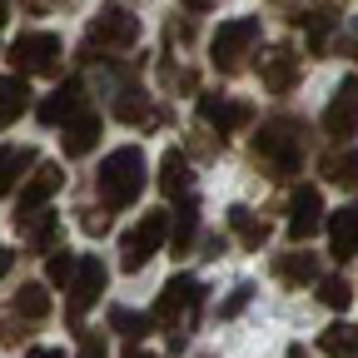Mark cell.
I'll use <instances>...</instances> for the list:
<instances>
[{
    "mask_svg": "<svg viewBox=\"0 0 358 358\" xmlns=\"http://www.w3.org/2000/svg\"><path fill=\"white\" fill-rule=\"evenodd\" d=\"M145 174H150V164H145V150H140V145L110 150V155L100 159V174H95L100 204H105V209L134 204V199H140V189H145Z\"/></svg>",
    "mask_w": 358,
    "mask_h": 358,
    "instance_id": "6da1fadb",
    "label": "cell"
},
{
    "mask_svg": "<svg viewBox=\"0 0 358 358\" xmlns=\"http://www.w3.org/2000/svg\"><path fill=\"white\" fill-rule=\"evenodd\" d=\"M199 303H204V289H199L189 274H174V279L159 289L150 319L169 329V348H174V353L185 348V329H189V319H194V308H199Z\"/></svg>",
    "mask_w": 358,
    "mask_h": 358,
    "instance_id": "7a4b0ae2",
    "label": "cell"
},
{
    "mask_svg": "<svg viewBox=\"0 0 358 358\" xmlns=\"http://www.w3.org/2000/svg\"><path fill=\"white\" fill-rule=\"evenodd\" d=\"M254 155L274 169V179L299 174V164H303V124H299V120H274V124H264V129L254 134Z\"/></svg>",
    "mask_w": 358,
    "mask_h": 358,
    "instance_id": "3957f363",
    "label": "cell"
},
{
    "mask_svg": "<svg viewBox=\"0 0 358 358\" xmlns=\"http://www.w3.org/2000/svg\"><path fill=\"white\" fill-rule=\"evenodd\" d=\"M60 55H65L60 35H50V30H25L10 40V65L20 80L25 75H60Z\"/></svg>",
    "mask_w": 358,
    "mask_h": 358,
    "instance_id": "277c9868",
    "label": "cell"
},
{
    "mask_svg": "<svg viewBox=\"0 0 358 358\" xmlns=\"http://www.w3.org/2000/svg\"><path fill=\"white\" fill-rule=\"evenodd\" d=\"M259 40V15H239V20H224L209 40V60L219 75H234L249 55V45Z\"/></svg>",
    "mask_w": 358,
    "mask_h": 358,
    "instance_id": "5b68a950",
    "label": "cell"
},
{
    "mask_svg": "<svg viewBox=\"0 0 358 358\" xmlns=\"http://www.w3.org/2000/svg\"><path fill=\"white\" fill-rule=\"evenodd\" d=\"M164 239H169V214H145V219H140V224H134V229L120 239V268H124V274L145 268Z\"/></svg>",
    "mask_w": 358,
    "mask_h": 358,
    "instance_id": "8992f818",
    "label": "cell"
},
{
    "mask_svg": "<svg viewBox=\"0 0 358 358\" xmlns=\"http://www.w3.org/2000/svg\"><path fill=\"white\" fill-rule=\"evenodd\" d=\"M134 40H140V20L129 10H100V20H90V60L100 55H124L134 50Z\"/></svg>",
    "mask_w": 358,
    "mask_h": 358,
    "instance_id": "52a82bcc",
    "label": "cell"
},
{
    "mask_svg": "<svg viewBox=\"0 0 358 358\" xmlns=\"http://www.w3.org/2000/svg\"><path fill=\"white\" fill-rule=\"evenodd\" d=\"M100 294H105V264L95 254H80V268H75V279H70V324H80L85 308L100 303Z\"/></svg>",
    "mask_w": 358,
    "mask_h": 358,
    "instance_id": "ba28073f",
    "label": "cell"
},
{
    "mask_svg": "<svg viewBox=\"0 0 358 358\" xmlns=\"http://www.w3.org/2000/svg\"><path fill=\"white\" fill-rule=\"evenodd\" d=\"M353 129H358V75H348L334 90V100L324 110V134L329 140H353Z\"/></svg>",
    "mask_w": 358,
    "mask_h": 358,
    "instance_id": "9c48e42d",
    "label": "cell"
},
{
    "mask_svg": "<svg viewBox=\"0 0 358 358\" xmlns=\"http://www.w3.org/2000/svg\"><path fill=\"white\" fill-rule=\"evenodd\" d=\"M65 185V174H60V164H40L25 185H20V204H15V224L20 219H30V214H40L45 209V199H50L55 189Z\"/></svg>",
    "mask_w": 358,
    "mask_h": 358,
    "instance_id": "30bf717a",
    "label": "cell"
},
{
    "mask_svg": "<svg viewBox=\"0 0 358 358\" xmlns=\"http://www.w3.org/2000/svg\"><path fill=\"white\" fill-rule=\"evenodd\" d=\"M319 229H324V194L313 185H299V194L289 204V234L294 239H313Z\"/></svg>",
    "mask_w": 358,
    "mask_h": 358,
    "instance_id": "8fae6325",
    "label": "cell"
},
{
    "mask_svg": "<svg viewBox=\"0 0 358 358\" xmlns=\"http://www.w3.org/2000/svg\"><path fill=\"white\" fill-rule=\"evenodd\" d=\"M199 115H204V124L219 129V140H224V134H234V129H244L254 120V110L244 100H224V95H199Z\"/></svg>",
    "mask_w": 358,
    "mask_h": 358,
    "instance_id": "7c38bea8",
    "label": "cell"
},
{
    "mask_svg": "<svg viewBox=\"0 0 358 358\" xmlns=\"http://www.w3.org/2000/svg\"><path fill=\"white\" fill-rule=\"evenodd\" d=\"M259 80H264V90L268 95H289V90L299 85V55L294 50H268L264 60H259Z\"/></svg>",
    "mask_w": 358,
    "mask_h": 358,
    "instance_id": "4fadbf2b",
    "label": "cell"
},
{
    "mask_svg": "<svg viewBox=\"0 0 358 358\" xmlns=\"http://www.w3.org/2000/svg\"><path fill=\"white\" fill-rule=\"evenodd\" d=\"M329 249L338 264L358 259V204H343L338 214H329Z\"/></svg>",
    "mask_w": 358,
    "mask_h": 358,
    "instance_id": "5bb4252c",
    "label": "cell"
},
{
    "mask_svg": "<svg viewBox=\"0 0 358 358\" xmlns=\"http://www.w3.org/2000/svg\"><path fill=\"white\" fill-rule=\"evenodd\" d=\"M80 110H85V85H80V80H65L55 95L40 105V120H45V124H75Z\"/></svg>",
    "mask_w": 358,
    "mask_h": 358,
    "instance_id": "9a60e30c",
    "label": "cell"
},
{
    "mask_svg": "<svg viewBox=\"0 0 358 358\" xmlns=\"http://www.w3.org/2000/svg\"><path fill=\"white\" fill-rule=\"evenodd\" d=\"M15 229H25L30 249H40V254H55V239H60V214H50V209H40V214L20 219Z\"/></svg>",
    "mask_w": 358,
    "mask_h": 358,
    "instance_id": "2e32d148",
    "label": "cell"
},
{
    "mask_svg": "<svg viewBox=\"0 0 358 358\" xmlns=\"http://www.w3.org/2000/svg\"><path fill=\"white\" fill-rule=\"evenodd\" d=\"M194 234H199V204L185 199V204H179V214H174V224H169V249H174V259L194 249Z\"/></svg>",
    "mask_w": 358,
    "mask_h": 358,
    "instance_id": "e0dca14e",
    "label": "cell"
},
{
    "mask_svg": "<svg viewBox=\"0 0 358 358\" xmlns=\"http://www.w3.org/2000/svg\"><path fill=\"white\" fill-rule=\"evenodd\" d=\"M95 145H100V115H90V110H85L75 124H65V155L80 159V155H90Z\"/></svg>",
    "mask_w": 358,
    "mask_h": 358,
    "instance_id": "ac0fdd59",
    "label": "cell"
},
{
    "mask_svg": "<svg viewBox=\"0 0 358 358\" xmlns=\"http://www.w3.org/2000/svg\"><path fill=\"white\" fill-rule=\"evenodd\" d=\"M25 105H30L25 80H20V75H0V129L15 124V120L25 115Z\"/></svg>",
    "mask_w": 358,
    "mask_h": 358,
    "instance_id": "d6986e66",
    "label": "cell"
},
{
    "mask_svg": "<svg viewBox=\"0 0 358 358\" xmlns=\"http://www.w3.org/2000/svg\"><path fill=\"white\" fill-rule=\"evenodd\" d=\"M189 159L185 155H179V150H164V159H159V189L169 194V199H179V194H185L189 189Z\"/></svg>",
    "mask_w": 358,
    "mask_h": 358,
    "instance_id": "ffe728a7",
    "label": "cell"
},
{
    "mask_svg": "<svg viewBox=\"0 0 358 358\" xmlns=\"http://www.w3.org/2000/svg\"><path fill=\"white\" fill-rule=\"evenodd\" d=\"M274 268H279V279H284V284H313V279H319V259L303 254V249H299V254H279Z\"/></svg>",
    "mask_w": 358,
    "mask_h": 358,
    "instance_id": "44dd1931",
    "label": "cell"
},
{
    "mask_svg": "<svg viewBox=\"0 0 358 358\" xmlns=\"http://www.w3.org/2000/svg\"><path fill=\"white\" fill-rule=\"evenodd\" d=\"M229 224H234V234L244 239V249H259V244L268 239V224H264L254 209H244V204H234V209H229Z\"/></svg>",
    "mask_w": 358,
    "mask_h": 358,
    "instance_id": "7402d4cb",
    "label": "cell"
},
{
    "mask_svg": "<svg viewBox=\"0 0 358 358\" xmlns=\"http://www.w3.org/2000/svg\"><path fill=\"white\" fill-rule=\"evenodd\" d=\"M319 348L329 358H358V329L353 324H334V329L319 334Z\"/></svg>",
    "mask_w": 358,
    "mask_h": 358,
    "instance_id": "603a6c76",
    "label": "cell"
},
{
    "mask_svg": "<svg viewBox=\"0 0 358 358\" xmlns=\"http://www.w3.org/2000/svg\"><path fill=\"white\" fill-rule=\"evenodd\" d=\"M30 164H35V155H30V150H15V145L0 150V199L10 194V185L20 179V169H30Z\"/></svg>",
    "mask_w": 358,
    "mask_h": 358,
    "instance_id": "cb8c5ba5",
    "label": "cell"
},
{
    "mask_svg": "<svg viewBox=\"0 0 358 358\" xmlns=\"http://www.w3.org/2000/svg\"><path fill=\"white\" fill-rule=\"evenodd\" d=\"M10 308L20 313V319H45V313H50V294H45L40 284H20V294L10 299Z\"/></svg>",
    "mask_w": 358,
    "mask_h": 358,
    "instance_id": "d4e9b609",
    "label": "cell"
},
{
    "mask_svg": "<svg viewBox=\"0 0 358 358\" xmlns=\"http://www.w3.org/2000/svg\"><path fill=\"white\" fill-rule=\"evenodd\" d=\"M150 313H134V308H110V329L120 334V338H145L150 334Z\"/></svg>",
    "mask_w": 358,
    "mask_h": 358,
    "instance_id": "484cf974",
    "label": "cell"
},
{
    "mask_svg": "<svg viewBox=\"0 0 358 358\" xmlns=\"http://www.w3.org/2000/svg\"><path fill=\"white\" fill-rule=\"evenodd\" d=\"M115 115L124 124H145L150 120V95H145V90H124V95L115 100Z\"/></svg>",
    "mask_w": 358,
    "mask_h": 358,
    "instance_id": "4316f807",
    "label": "cell"
},
{
    "mask_svg": "<svg viewBox=\"0 0 358 358\" xmlns=\"http://www.w3.org/2000/svg\"><path fill=\"white\" fill-rule=\"evenodd\" d=\"M324 174L334 179V185H343V189H358V145L343 159H324Z\"/></svg>",
    "mask_w": 358,
    "mask_h": 358,
    "instance_id": "83f0119b",
    "label": "cell"
},
{
    "mask_svg": "<svg viewBox=\"0 0 358 358\" xmlns=\"http://www.w3.org/2000/svg\"><path fill=\"white\" fill-rule=\"evenodd\" d=\"M75 268H80V254H65V249H55L50 259H45V279L65 289V284L75 279Z\"/></svg>",
    "mask_w": 358,
    "mask_h": 358,
    "instance_id": "f1b7e54d",
    "label": "cell"
},
{
    "mask_svg": "<svg viewBox=\"0 0 358 358\" xmlns=\"http://www.w3.org/2000/svg\"><path fill=\"white\" fill-rule=\"evenodd\" d=\"M319 299H324L329 308H338V313H343V308L353 303V289H348L343 279H319Z\"/></svg>",
    "mask_w": 358,
    "mask_h": 358,
    "instance_id": "f546056e",
    "label": "cell"
},
{
    "mask_svg": "<svg viewBox=\"0 0 358 358\" xmlns=\"http://www.w3.org/2000/svg\"><path fill=\"white\" fill-rule=\"evenodd\" d=\"M249 299H254V284H234V289H229V299L219 303V319H234V313H244V308H249Z\"/></svg>",
    "mask_w": 358,
    "mask_h": 358,
    "instance_id": "4dcf8cb0",
    "label": "cell"
},
{
    "mask_svg": "<svg viewBox=\"0 0 358 358\" xmlns=\"http://www.w3.org/2000/svg\"><path fill=\"white\" fill-rule=\"evenodd\" d=\"M159 80H164V90H194L199 80H194V70H185V65H159Z\"/></svg>",
    "mask_w": 358,
    "mask_h": 358,
    "instance_id": "1f68e13d",
    "label": "cell"
},
{
    "mask_svg": "<svg viewBox=\"0 0 358 358\" xmlns=\"http://www.w3.org/2000/svg\"><path fill=\"white\" fill-rule=\"evenodd\" d=\"M80 214H85V219H80L85 234H105V229H110V214H100V209H80Z\"/></svg>",
    "mask_w": 358,
    "mask_h": 358,
    "instance_id": "d6a6232c",
    "label": "cell"
},
{
    "mask_svg": "<svg viewBox=\"0 0 358 358\" xmlns=\"http://www.w3.org/2000/svg\"><path fill=\"white\" fill-rule=\"evenodd\" d=\"M75 358H105V338H100V334H85V343H80Z\"/></svg>",
    "mask_w": 358,
    "mask_h": 358,
    "instance_id": "836d02e7",
    "label": "cell"
},
{
    "mask_svg": "<svg viewBox=\"0 0 358 358\" xmlns=\"http://www.w3.org/2000/svg\"><path fill=\"white\" fill-rule=\"evenodd\" d=\"M25 358H60V348H30Z\"/></svg>",
    "mask_w": 358,
    "mask_h": 358,
    "instance_id": "e575fe53",
    "label": "cell"
},
{
    "mask_svg": "<svg viewBox=\"0 0 358 358\" xmlns=\"http://www.w3.org/2000/svg\"><path fill=\"white\" fill-rule=\"evenodd\" d=\"M10 264H15V254H10V249H0V279H6V268H10Z\"/></svg>",
    "mask_w": 358,
    "mask_h": 358,
    "instance_id": "d590c367",
    "label": "cell"
},
{
    "mask_svg": "<svg viewBox=\"0 0 358 358\" xmlns=\"http://www.w3.org/2000/svg\"><path fill=\"white\" fill-rule=\"evenodd\" d=\"M124 358H159V353H150V348H129Z\"/></svg>",
    "mask_w": 358,
    "mask_h": 358,
    "instance_id": "8d00e7d4",
    "label": "cell"
},
{
    "mask_svg": "<svg viewBox=\"0 0 358 358\" xmlns=\"http://www.w3.org/2000/svg\"><path fill=\"white\" fill-rule=\"evenodd\" d=\"M289 358H308V353H303V348H299V343H294V348H289Z\"/></svg>",
    "mask_w": 358,
    "mask_h": 358,
    "instance_id": "74e56055",
    "label": "cell"
},
{
    "mask_svg": "<svg viewBox=\"0 0 358 358\" xmlns=\"http://www.w3.org/2000/svg\"><path fill=\"white\" fill-rule=\"evenodd\" d=\"M0 30H6V10H0Z\"/></svg>",
    "mask_w": 358,
    "mask_h": 358,
    "instance_id": "f35d334b",
    "label": "cell"
},
{
    "mask_svg": "<svg viewBox=\"0 0 358 358\" xmlns=\"http://www.w3.org/2000/svg\"><path fill=\"white\" fill-rule=\"evenodd\" d=\"M25 6H40V0H25Z\"/></svg>",
    "mask_w": 358,
    "mask_h": 358,
    "instance_id": "ab89813d",
    "label": "cell"
},
{
    "mask_svg": "<svg viewBox=\"0 0 358 358\" xmlns=\"http://www.w3.org/2000/svg\"><path fill=\"white\" fill-rule=\"evenodd\" d=\"M199 358H214V353H199Z\"/></svg>",
    "mask_w": 358,
    "mask_h": 358,
    "instance_id": "60d3db41",
    "label": "cell"
},
{
    "mask_svg": "<svg viewBox=\"0 0 358 358\" xmlns=\"http://www.w3.org/2000/svg\"><path fill=\"white\" fill-rule=\"evenodd\" d=\"M353 30H358V25H353Z\"/></svg>",
    "mask_w": 358,
    "mask_h": 358,
    "instance_id": "b9f144b4",
    "label": "cell"
}]
</instances>
